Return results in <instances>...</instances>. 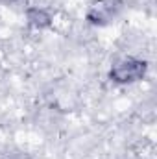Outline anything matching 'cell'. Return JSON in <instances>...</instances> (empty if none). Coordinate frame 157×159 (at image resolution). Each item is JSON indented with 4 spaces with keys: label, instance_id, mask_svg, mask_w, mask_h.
Instances as JSON below:
<instances>
[{
    "label": "cell",
    "instance_id": "6da1fadb",
    "mask_svg": "<svg viewBox=\"0 0 157 159\" xmlns=\"http://www.w3.org/2000/svg\"><path fill=\"white\" fill-rule=\"evenodd\" d=\"M144 74H146V63L141 59L128 57V59H122L113 65L109 78L117 83H131V81L142 80Z\"/></svg>",
    "mask_w": 157,
    "mask_h": 159
},
{
    "label": "cell",
    "instance_id": "7a4b0ae2",
    "mask_svg": "<svg viewBox=\"0 0 157 159\" xmlns=\"http://www.w3.org/2000/svg\"><path fill=\"white\" fill-rule=\"evenodd\" d=\"M118 9H120L118 0H98L96 4L91 6V9L87 13V20L92 24H105V22L113 20Z\"/></svg>",
    "mask_w": 157,
    "mask_h": 159
},
{
    "label": "cell",
    "instance_id": "3957f363",
    "mask_svg": "<svg viewBox=\"0 0 157 159\" xmlns=\"http://www.w3.org/2000/svg\"><path fill=\"white\" fill-rule=\"evenodd\" d=\"M28 20H30V24H34L37 28H46V26H50L52 17L43 7H32V9H28Z\"/></svg>",
    "mask_w": 157,
    "mask_h": 159
}]
</instances>
